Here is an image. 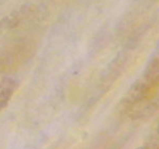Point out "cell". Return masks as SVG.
I'll return each mask as SVG.
<instances>
[{
  "label": "cell",
  "instance_id": "obj_1",
  "mask_svg": "<svg viewBox=\"0 0 159 149\" xmlns=\"http://www.w3.org/2000/svg\"><path fill=\"white\" fill-rule=\"evenodd\" d=\"M158 94L159 63H154L129 91L122 108L129 116H143L152 111Z\"/></svg>",
  "mask_w": 159,
  "mask_h": 149
},
{
  "label": "cell",
  "instance_id": "obj_2",
  "mask_svg": "<svg viewBox=\"0 0 159 149\" xmlns=\"http://www.w3.org/2000/svg\"><path fill=\"white\" fill-rule=\"evenodd\" d=\"M31 46L20 45L13 47L11 50H7L2 55H0V70H10L15 66H19L21 63L30 58Z\"/></svg>",
  "mask_w": 159,
  "mask_h": 149
}]
</instances>
